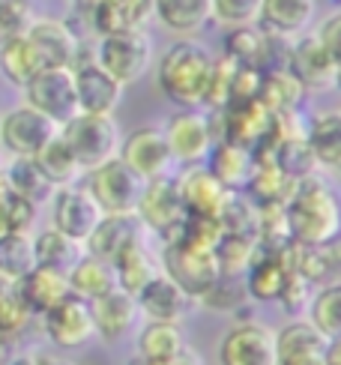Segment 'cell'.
<instances>
[{
  "instance_id": "cell-1",
  "label": "cell",
  "mask_w": 341,
  "mask_h": 365,
  "mask_svg": "<svg viewBox=\"0 0 341 365\" xmlns=\"http://www.w3.org/2000/svg\"><path fill=\"white\" fill-rule=\"evenodd\" d=\"M285 222L293 246H327L338 237V201L335 192L317 174L297 180L287 195Z\"/></svg>"
},
{
  "instance_id": "cell-2",
  "label": "cell",
  "mask_w": 341,
  "mask_h": 365,
  "mask_svg": "<svg viewBox=\"0 0 341 365\" xmlns=\"http://www.w3.org/2000/svg\"><path fill=\"white\" fill-rule=\"evenodd\" d=\"M210 66H213V54L204 45L192 39H180L168 45L165 54L159 57L156 81L162 93L174 105H180L183 111H200Z\"/></svg>"
},
{
  "instance_id": "cell-3",
  "label": "cell",
  "mask_w": 341,
  "mask_h": 365,
  "mask_svg": "<svg viewBox=\"0 0 341 365\" xmlns=\"http://www.w3.org/2000/svg\"><path fill=\"white\" fill-rule=\"evenodd\" d=\"M57 135H60V141L69 147V153L81 165L84 174L117 159L120 141H123L114 117H93V114H75L69 123L60 126Z\"/></svg>"
},
{
  "instance_id": "cell-4",
  "label": "cell",
  "mask_w": 341,
  "mask_h": 365,
  "mask_svg": "<svg viewBox=\"0 0 341 365\" xmlns=\"http://www.w3.org/2000/svg\"><path fill=\"white\" fill-rule=\"evenodd\" d=\"M159 269L195 302L204 299L222 279L215 252L192 249V246H183V242H168V246L162 249Z\"/></svg>"
},
{
  "instance_id": "cell-5",
  "label": "cell",
  "mask_w": 341,
  "mask_h": 365,
  "mask_svg": "<svg viewBox=\"0 0 341 365\" xmlns=\"http://www.w3.org/2000/svg\"><path fill=\"white\" fill-rule=\"evenodd\" d=\"M153 63V42L141 27L102 36L96 45V66L105 69L120 87L141 81Z\"/></svg>"
},
{
  "instance_id": "cell-6",
  "label": "cell",
  "mask_w": 341,
  "mask_h": 365,
  "mask_svg": "<svg viewBox=\"0 0 341 365\" xmlns=\"http://www.w3.org/2000/svg\"><path fill=\"white\" fill-rule=\"evenodd\" d=\"M147 182L120 159L99 165L96 171L84 174V189L102 210V216H135Z\"/></svg>"
},
{
  "instance_id": "cell-7",
  "label": "cell",
  "mask_w": 341,
  "mask_h": 365,
  "mask_svg": "<svg viewBox=\"0 0 341 365\" xmlns=\"http://www.w3.org/2000/svg\"><path fill=\"white\" fill-rule=\"evenodd\" d=\"M135 219L141 222V227L147 234H156L165 246L180 240L185 210H183V201H180V189H177L174 174L147 180V186L141 192V201H138V210H135Z\"/></svg>"
},
{
  "instance_id": "cell-8",
  "label": "cell",
  "mask_w": 341,
  "mask_h": 365,
  "mask_svg": "<svg viewBox=\"0 0 341 365\" xmlns=\"http://www.w3.org/2000/svg\"><path fill=\"white\" fill-rule=\"evenodd\" d=\"M57 132L60 126L49 117L30 105H19L0 117V153L9 159H34L51 138H57Z\"/></svg>"
},
{
  "instance_id": "cell-9",
  "label": "cell",
  "mask_w": 341,
  "mask_h": 365,
  "mask_svg": "<svg viewBox=\"0 0 341 365\" xmlns=\"http://www.w3.org/2000/svg\"><path fill=\"white\" fill-rule=\"evenodd\" d=\"M24 105H30L51 123L63 126L78 114V99H75V75L72 69H42L24 87Z\"/></svg>"
},
{
  "instance_id": "cell-10",
  "label": "cell",
  "mask_w": 341,
  "mask_h": 365,
  "mask_svg": "<svg viewBox=\"0 0 341 365\" xmlns=\"http://www.w3.org/2000/svg\"><path fill=\"white\" fill-rule=\"evenodd\" d=\"M162 135H165L170 159L185 165V168L204 162L210 156L213 144H215L210 117L204 111H177V114H170Z\"/></svg>"
},
{
  "instance_id": "cell-11",
  "label": "cell",
  "mask_w": 341,
  "mask_h": 365,
  "mask_svg": "<svg viewBox=\"0 0 341 365\" xmlns=\"http://www.w3.org/2000/svg\"><path fill=\"white\" fill-rule=\"evenodd\" d=\"M285 60H287L285 69L297 78V84L302 90H312V93H330V90H335L338 60L323 51V45L315 39V34L300 36L287 48Z\"/></svg>"
},
{
  "instance_id": "cell-12",
  "label": "cell",
  "mask_w": 341,
  "mask_h": 365,
  "mask_svg": "<svg viewBox=\"0 0 341 365\" xmlns=\"http://www.w3.org/2000/svg\"><path fill=\"white\" fill-rule=\"evenodd\" d=\"M99 222H102V210L96 207V201H93L81 182L54 192V197H51V227L54 231H60L63 237L84 246Z\"/></svg>"
},
{
  "instance_id": "cell-13",
  "label": "cell",
  "mask_w": 341,
  "mask_h": 365,
  "mask_svg": "<svg viewBox=\"0 0 341 365\" xmlns=\"http://www.w3.org/2000/svg\"><path fill=\"white\" fill-rule=\"evenodd\" d=\"M222 365H275V329L258 321L230 327L219 341Z\"/></svg>"
},
{
  "instance_id": "cell-14",
  "label": "cell",
  "mask_w": 341,
  "mask_h": 365,
  "mask_svg": "<svg viewBox=\"0 0 341 365\" xmlns=\"http://www.w3.org/2000/svg\"><path fill=\"white\" fill-rule=\"evenodd\" d=\"M42 329L49 341L54 347H63V351H75V347H84L96 329H93V314H90V302L78 299V297H63L51 312H45L42 317Z\"/></svg>"
},
{
  "instance_id": "cell-15",
  "label": "cell",
  "mask_w": 341,
  "mask_h": 365,
  "mask_svg": "<svg viewBox=\"0 0 341 365\" xmlns=\"http://www.w3.org/2000/svg\"><path fill=\"white\" fill-rule=\"evenodd\" d=\"M117 159L126 165V168H132L144 182L165 177V174H170V168H174V159L168 153L162 129H153V126L135 129L132 135H126V138L120 141Z\"/></svg>"
},
{
  "instance_id": "cell-16",
  "label": "cell",
  "mask_w": 341,
  "mask_h": 365,
  "mask_svg": "<svg viewBox=\"0 0 341 365\" xmlns=\"http://www.w3.org/2000/svg\"><path fill=\"white\" fill-rule=\"evenodd\" d=\"M177 189L185 216L192 219H222L230 195H234L200 165H189L183 174H177Z\"/></svg>"
},
{
  "instance_id": "cell-17",
  "label": "cell",
  "mask_w": 341,
  "mask_h": 365,
  "mask_svg": "<svg viewBox=\"0 0 341 365\" xmlns=\"http://www.w3.org/2000/svg\"><path fill=\"white\" fill-rule=\"evenodd\" d=\"M24 39L30 42L42 69H69L81 42L78 34H72L63 21L54 19H36L24 34Z\"/></svg>"
},
{
  "instance_id": "cell-18",
  "label": "cell",
  "mask_w": 341,
  "mask_h": 365,
  "mask_svg": "<svg viewBox=\"0 0 341 365\" xmlns=\"http://www.w3.org/2000/svg\"><path fill=\"white\" fill-rule=\"evenodd\" d=\"M290 246L278 249V252H267V249H258L255 261L249 264L243 276L245 284V297H252L258 302H278L282 297L285 284L290 279Z\"/></svg>"
},
{
  "instance_id": "cell-19",
  "label": "cell",
  "mask_w": 341,
  "mask_h": 365,
  "mask_svg": "<svg viewBox=\"0 0 341 365\" xmlns=\"http://www.w3.org/2000/svg\"><path fill=\"white\" fill-rule=\"evenodd\" d=\"M135 302H138V312L153 324H180L195 306V299L185 297L162 269L135 294Z\"/></svg>"
},
{
  "instance_id": "cell-20",
  "label": "cell",
  "mask_w": 341,
  "mask_h": 365,
  "mask_svg": "<svg viewBox=\"0 0 341 365\" xmlns=\"http://www.w3.org/2000/svg\"><path fill=\"white\" fill-rule=\"evenodd\" d=\"M75 75V99H78V114H93V117H114L117 105L123 99V90L105 69L96 63H87L72 69Z\"/></svg>"
},
{
  "instance_id": "cell-21",
  "label": "cell",
  "mask_w": 341,
  "mask_h": 365,
  "mask_svg": "<svg viewBox=\"0 0 341 365\" xmlns=\"http://www.w3.org/2000/svg\"><path fill=\"white\" fill-rule=\"evenodd\" d=\"M330 339L308 321H290L275 332V365H327Z\"/></svg>"
},
{
  "instance_id": "cell-22",
  "label": "cell",
  "mask_w": 341,
  "mask_h": 365,
  "mask_svg": "<svg viewBox=\"0 0 341 365\" xmlns=\"http://www.w3.org/2000/svg\"><path fill=\"white\" fill-rule=\"evenodd\" d=\"M215 117L222 120V135L219 141H230L237 147L255 150L267 141V135L273 129V114L263 108L260 102H249V105H234V108L215 111Z\"/></svg>"
},
{
  "instance_id": "cell-23",
  "label": "cell",
  "mask_w": 341,
  "mask_h": 365,
  "mask_svg": "<svg viewBox=\"0 0 341 365\" xmlns=\"http://www.w3.org/2000/svg\"><path fill=\"white\" fill-rule=\"evenodd\" d=\"M90 314H93V329H96V336L105 341H120L123 336H129V332L138 327V321H141L135 297L120 291V287L108 291L99 299H93Z\"/></svg>"
},
{
  "instance_id": "cell-24",
  "label": "cell",
  "mask_w": 341,
  "mask_h": 365,
  "mask_svg": "<svg viewBox=\"0 0 341 365\" xmlns=\"http://www.w3.org/2000/svg\"><path fill=\"white\" fill-rule=\"evenodd\" d=\"M317 0H263L258 24L267 36L275 39H293L302 36L308 24L315 21Z\"/></svg>"
},
{
  "instance_id": "cell-25",
  "label": "cell",
  "mask_w": 341,
  "mask_h": 365,
  "mask_svg": "<svg viewBox=\"0 0 341 365\" xmlns=\"http://www.w3.org/2000/svg\"><path fill=\"white\" fill-rule=\"evenodd\" d=\"M15 297L21 299V306L27 309L30 317H42L45 312H51L63 297H69V284L63 272L34 267L21 282L12 284Z\"/></svg>"
},
{
  "instance_id": "cell-26",
  "label": "cell",
  "mask_w": 341,
  "mask_h": 365,
  "mask_svg": "<svg viewBox=\"0 0 341 365\" xmlns=\"http://www.w3.org/2000/svg\"><path fill=\"white\" fill-rule=\"evenodd\" d=\"M144 237H150V234L144 231L141 222L135 216H102L96 231H93L84 242V255L111 264L123 249L132 246L135 240H144Z\"/></svg>"
},
{
  "instance_id": "cell-27",
  "label": "cell",
  "mask_w": 341,
  "mask_h": 365,
  "mask_svg": "<svg viewBox=\"0 0 341 365\" xmlns=\"http://www.w3.org/2000/svg\"><path fill=\"white\" fill-rule=\"evenodd\" d=\"M207 171L222 182L228 192H245L255 174V153L230 141H215L207 156Z\"/></svg>"
},
{
  "instance_id": "cell-28",
  "label": "cell",
  "mask_w": 341,
  "mask_h": 365,
  "mask_svg": "<svg viewBox=\"0 0 341 365\" xmlns=\"http://www.w3.org/2000/svg\"><path fill=\"white\" fill-rule=\"evenodd\" d=\"M305 147L317 168L335 171L341 162V117L338 111H320L305 123Z\"/></svg>"
},
{
  "instance_id": "cell-29",
  "label": "cell",
  "mask_w": 341,
  "mask_h": 365,
  "mask_svg": "<svg viewBox=\"0 0 341 365\" xmlns=\"http://www.w3.org/2000/svg\"><path fill=\"white\" fill-rule=\"evenodd\" d=\"M111 267H114V276H117V287L135 297L159 272V257L150 252L147 237H144V240H135L132 246L123 249L111 261Z\"/></svg>"
},
{
  "instance_id": "cell-30",
  "label": "cell",
  "mask_w": 341,
  "mask_h": 365,
  "mask_svg": "<svg viewBox=\"0 0 341 365\" xmlns=\"http://www.w3.org/2000/svg\"><path fill=\"white\" fill-rule=\"evenodd\" d=\"M290 267L315 291L335 284V272H338L335 242H327V246H293L290 242Z\"/></svg>"
},
{
  "instance_id": "cell-31",
  "label": "cell",
  "mask_w": 341,
  "mask_h": 365,
  "mask_svg": "<svg viewBox=\"0 0 341 365\" xmlns=\"http://www.w3.org/2000/svg\"><path fill=\"white\" fill-rule=\"evenodd\" d=\"M66 284H69L72 297H78L84 302H93V299L105 297L108 291H114L117 276H114V267L108 261H99V257L84 255L81 261L66 272Z\"/></svg>"
},
{
  "instance_id": "cell-32",
  "label": "cell",
  "mask_w": 341,
  "mask_h": 365,
  "mask_svg": "<svg viewBox=\"0 0 341 365\" xmlns=\"http://www.w3.org/2000/svg\"><path fill=\"white\" fill-rule=\"evenodd\" d=\"M84 257V246L75 242L69 237H63L54 227H45L34 237V261L36 267H45V269H54V272H66L78 264Z\"/></svg>"
},
{
  "instance_id": "cell-33",
  "label": "cell",
  "mask_w": 341,
  "mask_h": 365,
  "mask_svg": "<svg viewBox=\"0 0 341 365\" xmlns=\"http://www.w3.org/2000/svg\"><path fill=\"white\" fill-rule=\"evenodd\" d=\"M153 12L174 34H198L213 19L210 0H153Z\"/></svg>"
},
{
  "instance_id": "cell-34",
  "label": "cell",
  "mask_w": 341,
  "mask_h": 365,
  "mask_svg": "<svg viewBox=\"0 0 341 365\" xmlns=\"http://www.w3.org/2000/svg\"><path fill=\"white\" fill-rule=\"evenodd\" d=\"M6 186L12 195L24 197V201H30L36 210L42 204H51V197L57 192L51 182L42 177L34 159H6Z\"/></svg>"
},
{
  "instance_id": "cell-35",
  "label": "cell",
  "mask_w": 341,
  "mask_h": 365,
  "mask_svg": "<svg viewBox=\"0 0 341 365\" xmlns=\"http://www.w3.org/2000/svg\"><path fill=\"white\" fill-rule=\"evenodd\" d=\"M34 162H36V168L42 171V177L49 180L54 189L78 186V180L84 177L81 165L75 162V156L69 153V147L60 141V135H57V138H51L49 144L39 150V153L34 156Z\"/></svg>"
},
{
  "instance_id": "cell-36",
  "label": "cell",
  "mask_w": 341,
  "mask_h": 365,
  "mask_svg": "<svg viewBox=\"0 0 341 365\" xmlns=\"http://www.w3.org/2000/svg\"><path fill=\"white\" fill-rule=\"evenodd\" d=\"M270 48H273V36L263 34L258 24H249V27H237L228 36L225 54L237 66H252L263 72V66H270Z\"/></svg>"
},
{
  "instance_id": "cell-37",
  "label": "cell",
  "mask_w": 341,
  "mask_h": 365,
  "mask_svg": "<svg viewBox=\"0 0 341 365\" xmlns=\"http://www.w3.org/2000/svg\"><path fill=\"white\" fill-rule=\"evenodd\" d=\"M302 96H305V90L297 84V78H293L287 69H263V84H260L258 102L270 114L297 111Z\"/></svg>"
},
{
  "instance_id": "cell-38",
  "label": "cell",
  "mask_w": 341,
  "mask_h": 365,
  "mask_svg": "<svg viewBox=\"0 0 341 365\" xmlns=\"http://www.w3.org/2000/svg\"><path fill=\"white\" fill-rule=\"evenodd\" d=\"M138 359H170L180 351H185V336L180 324H153L147 321L138 332Z\"/></svg>"
},
{
  "instance_id": "cell-39",
  "label": "cell",
  "mask_w": 341,
  "mask_h": 365,
  "mask_svg": "<svg viewBox=\"0 0 341 365\" xmlns=\"http://www.w3.org/2000/svg\"><path fill=\"white\" fill-rule=\"evenodd\" d=\"M305 312H308L305 321L312 324L323 339L335 341L341 336V284L335 282L327 287H317L312 299H308Z\"/></svg>"
},
{
  "instance_id": "cell-40",
  "label": "cell",
  "mask_w": 341,
  "mask_h": 365,
  "mask_svg": "<svg viewBox=\"0 0 341 365\" xmlns=\"http://www.w3.org/2000/svg\"><path fill=\"white\" fill-rule=\"evenodd\" d=\"M0 72L6 75V81L15 87H27V81L34 78L36 72H42L39 60L30 48V42L24 36H9L0 39Z\"/></svg>"
},
{
  "instance_id": "cell-41",
  "label": "cell",
  "mask_w": 341,
  "mask_h": 365,
  "mask_svg": "<svg viewBox=\"0 0 341 365\" xmlns=\"http://www.w3.org/2000/svg\"><path fill=\"white\" fill-rule=\"evenodd\" d=\"M34 267H36L34 237L30 234H0V276H4L9 284H15Z\"/></svg>"
},
{
  "instance_id": "cell-42",
  "label": "cell",
  "mask_w": 341,
  "mask_h": 365,
  "mask_svg": "<svg viewBox=\"0 0 341 365\" xmlns=\"http://www.w3.org/2000/svg\"><path fill=\"white\" fill-rule=\"evenodd\" d=\"M258 255V240L245 234H222L219 246H215V261H219L222 276L228 279H243L249 264Z\"/></svg>"
},
{
  "instance_id": "cell-43",
  "label": "cell",
  "mask_w": 341,
  "mask_h": 365,
  "mask_svg": "<svg viewBox=\"0 0 341 365\" xmlns=\"http://www.w3.org/2000/svg\"><path fill=\"white\" fill-rule=\"evenodd\" d=\"M234 72H237V63L228 54L213 57L207 90H204V105H200V108H210V111H222L225 108V105H228L230 81H234Z\"/></svg>"
},
{
  "instance_id": "cell-44",
  "label": "cell",
  "mask_w": 341,
  "mask_h": 365,
  "mask_svg": "<svg viewBox=\"0 0 341 365\" xmlns=\"http://www.w3.org/2000/svg\"><path fill=\"white\" fill-rule=\"evenodd\" d=\"M260 4L263 0H210V9H213V19L219 24H228V27L237 30V27L258 24Z\"/></svg>"
},
{
  "instance_id": "cell-45",
  "label": "cell",
  "mask_w": 341,
  "mask_h": 365,
  "mask_svg": "<svg viewBox=\"0 0 341 365\" xmlns=\"http://www.w3.org/2000/svg\"><path fill=\"white\" fill-rule=\"evenodd\" d=\"M30 321H34V317L27 314V309L21 306V299L15 297L12 287L6 294H0V341L12 344L27 329Z\"/></svg>"
},
{
  "instance_id": "cell-46",
  "label": "cell",
  "mask_w": 341,
  "mask_h": 365,
  "mask_svg": "<svg viewBox=\"0 0 341 365\" xmlns=\"http://www.w3.org/2000/svg\"><path fill=\"white\" fill-rule=\"evenodd\" d=\"M34 21V0H0V39L24 36Z\"/></svg>"
},
{
  "instance_id": "cell-47",
  "label": "cell",
  "mask_w": 341,
  "mask_h": 365,
  "mask_svg": "<svg viewBox=\"0 0 341 365\" xmlns=\"http://www.w3.org/2000/svg\"><path fill=\"white\" fill-rule=\"evenodd\" d=\"M260 84H263V72H260V69L237 66L234 81H230V90H228V105H225V108L258 102V96H260ZM225 108H222V111H225Z\"/></svg>"
},
{
  "instance_id": "cell-48",
  "label": "cell",
  "mask_w": 341,
  "mask_h": 365,
  "mask_svg": "<svg viewBox=\"0 0 341 365\" xmlns=\"http://www.w3.org/2000/svg\"><path fill=\"white\" fill-rule=\"evenodd\" d=\"M4 219H6V234H30L36 222V207L24 201V197L6 192L4 195Z\"/></svg>"
},
{
  "instance_id": "cell-49",
  "label": "cell",
  "mask_w": 341,
  "mask_h": 365,
  "mask_svg": "<svg viewBox=\"0 0 341 365\" xmlns=\"http://www.w3.org/2000/svg\"><path fill=\"white\" fill-rule=\"evenodd\" d=\"M312 294H315V287H308L297 272H290V279H287V284H285V291H282V297H278V302L287 309V312H300V309H305L308 306V299H312Z\"/></svg>"
},
{
  "instance_id": "cell-50",
  "label": "cell",
  "mask_w": 341,
  "mask_h": 365,
  "mask_svg": "<svg viewBox=\"0 0 341 365\" xmlns=\"http://www.w3.org/2000/svg\"><path fill=\"white\" fill-rule=\"evenodd\" d=\"M338 36H341V12H330L327 19H323V24L317 27V34L315 39L323 45V51L332 54L335 60H341V48H338Z\"/></svg>"
},
{
  "instance_id": "cell-51",
  "label": "cell",
  "mask_w": 341,
  "mask_h": 365,
  "mask_svg": "<svg viewBox=\"0 0 341 365\" xmlns=\"http://www.w3.org/2000/svg\"><path fill=\"white\" fill-rule=\"evenodd\" d=\"M126 12V19L132 21V27H141V21L153 12V0H117Z\"/></svg>"
},
{
  "instance_id": "cell-52",
  "label": "cell",
  "mask_w": 341,
  "mask_h": 365,
  "mask_svg": "<svg viewBox=\"0 0 341 365\" xmlns=\"http://www.w3.org/2000/svg\"><path fill=\"white\" fill-rule=\"evenodd\" d=\"M132 365H204V362H200V356L192 351V347H185V351H180L170 359H135Z\"/></svg>"
},
{
  "instance_id": "cell-53",
  "label": "cell",
  "mask_w": 341,
  "mask_h": 365,
  "mask_svg": "<svg viewBox=\"0 0 341 365\" xmlns=\"http://www.w3.org/2000/svg\"><path fill=\"white\" fill-rule=\"evenodd\" d=\"M36 365H75L63 356H54V354H36Z\"/></svg>"
},
{
  "instance_id": "cell-54",
  "label": "cell",
  "mask_w": 341,
  "mask_h": 365,
  "mask_svg": "<svg viewBox=\"0 0 341 365\" xmlns=\"http://www.w3.org/2000/svg\"><path fill=\"white\" fill-rule=\"evenodd\" d=\"M6 365H36V354H15L6 359Z\"/></svg>"
},
{
  "instance_id": "cell-55",
  "label": "cell",
  "mask_w": 341,
  "mask_h": 365,
  "mask_svg": "<svg viewBox=\"0 0 341 365\" xmlns=\"http://www.w3.org/2000/svg\"><path fill=\"white\" fill-rule=\"evenodd\" d=\"M9 186H6V156L0 153V195H4Z\"/></svg>"
},
{
  "instance_id": "cell-56",
  "label": "cell",
  "mask_w": 341,
  "mask_h": 365,
  "mask_svg": "<svg viewBox=\"0 0 341 365\" xmlns=\"http://www.w3.org/2000/svg\"><path fill=\"white\" fill-rule=\"evenodd\" d=\"M78 4H81V6H84V9L90 12V9H96L99 4H105V0H78Z\"/></svg>"
},
{
  "instance_id": "cell-57",
  "label": "cell",
  "mask_w": 341,
  "mask_h": 365,
  "mask_svg": "<svg viewBox=\"0 0 341 365\" xmlns=\"http://www.w3.org/2000/svg\"><path fill=\"white\" fill-rule=\"evenodd\" d=\"M9 287H12V284H9V282H6L4 276H0V294H6V291H9Z\"/></svg>"
}]
</instances>
